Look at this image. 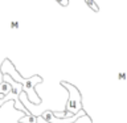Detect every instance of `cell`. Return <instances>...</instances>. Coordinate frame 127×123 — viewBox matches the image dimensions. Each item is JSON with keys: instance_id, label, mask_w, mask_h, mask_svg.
<instances>
[{"instance_id": "6da1fadb", "label": "cell", "mask_w": 127, "mask_h": 123, "mask_svg": "<svg viewBox=\"0 0 127 123\" xmlns=\"http://www.w3.org/2000/svg\"><path fill=\"white\" fill-rule=\"evenodd\" d=\"M0 71H1V74H8L15 82H17V83H20V85L23 86V91L27 94V98H28V101H29L31 103H33V105H36V106L41 103L42 99L38 97L37 93H36L34 86L42 82V77H40V75L36 74V75L29 77V78H23L19 71L16 70L15 65L12 63V61L9 58H5L1 62Z\"/></svg>"}, {"instance_id": "7a4b0ae2", "label": "cell", "mask_w": 127, "mask_h": 123, "mask_svg": "<svg viewBox=\"0 0 127 123\" xmlns=\"http://www.w3.org/2000/svg\"><path fill=\"white\" fill-rule=\"evenodd\" d=\"M61 86L65 87V89L69 91V99H67V102H66L65 111H67V113L71 114V115H75L81 110H83L82 95H81V93H79V90L77 87L74 85H71V83H69V82H66V81H62Z\"/></svg>"}, {"instance_id": "3957f363", "label": "cell", "mask_w": 127, "mask_h": 123, "mask_svg": "<svg viewBox=\"0 0 127 123\" xmlns=\"http://www.w3.org/2000/svg\"><path fill=\"white\" fill-rule=\"evenodd\" d=\"M19 123H37V117L34 115H24L19 119Z\"/></svg>"}, {"instance_id": "277c9868", "label": "cell", "mask_w": 127, "mask_h": 123, "mask_svg": "<svg viewBox=\"0 0 127 123\" xmlns=\"http://www.w3.org/2000/svg\"><path fill=\"white\" fill-rule=\"evenodd\" d=\"M9 93H11V85L3 81L1 83H0V94L5 97V95H7V94H9Z\"/></svg>"}, {"instance_id": "5b68a950", "label": "cell", "mask_w": 127, "mask_h": 123, "mask_svg": "<svg viewBox=\"0 0 127 123\" xmlns=\"http://www.w3.org/2000/svg\"><path fill=\"white\" fill-rule=\"evenodd\" d=\"M85 3L87 4V5H89L91 9H93L94 12H98L99 11V7H98V4L94 1V0H85Z\"/></svg>"}, {"instance_id": "8992f818", "label": "cell", "mask_w": 127, "mask_h": 123, "mask_svg": "<svg viewBox=\"0 0 127 123\" xmlns=\"http://www.w3.org/2000/svg\"><path fill=\"white\" fill-rule=\"evenodd\" d=\"M126 78H127V74L126 73H119L118 74V79H121V81H125Z\"/></svg>"}, {"instance_id": "52a82bcc", "label": "cell", "mask_w": 127, "mask_h": 123, "mask_svg": "<svg viewBox=\"0 0 127 123\" xmlns=\"http://www.w3.org/2000/svg\"><path fill=\"white\" fill-rule=\"evenodd\" d=\"M12 27H13V28H17V23H12Z\"/></svg>"}, {"instance_id": "ba28073f", "label": "cell", "mask_w": 127, "mask_h": 123, "mask_svg": "<svg viewBox=\"0 0 127 123\" xmlns=\"http://www.w3.org/2000/svg\"><path fill=\"white\" fill-rule=\"evenodd\" d=\"M1 97H4V95H1V94H0V98H1Z\"/></svg>"}]
</instances>
